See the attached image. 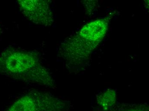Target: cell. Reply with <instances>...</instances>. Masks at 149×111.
<instances>
[{
    "label": "cell",
    "instance_id": "cell-1",
    "mask_svg": "<svg viewBox=\"0 0 149 111\" xmlns=\"http://www.w3.org/2000/svg\"><path fill=\"white\" fill-rule=\"evenodd\" d=\"M0 74L31 84L54 88L55 83L39 53L10 47L0 54Z\"/></svg>",
    "mask_w": 149,
    "mask_h": 111
},
{
    "label": "cell",
    "instance_id": "cell-2",
    "mask_svg": "<svg viewBox=\"0 0 149 111\" xmlns=\"http://www.w3.org/2000/svg\"><path fill=\"white\" fill-rule=\"evenodd\" d=\"M69 102L48 92L33 90L22 96L6 111H67Z\"/></svg>",
    "mask_w": 149,
    "mask_h": 111
},
{
    "label": "cell",
    "instance_id": "cell-3",
    "mask_svg": "<svg viewBox=\"0 0 149 111\" xmlns=\"http://www.w3.org/2000/svg\"><path fill=\"white\" fill-rule=\"evenodd\" d=\"M50 1L45 0H19L18 7L28 19L33 23L50 26L54 21Z\"/></svg>",
    "mask_w": 149,
    "mask_h": 111
},
{
    "label": "cell",
    "instance_id": "cell-4",
    "mask_svg": "<svg viewBox=\"0 0 149 111\" xmlns=\"http://www.w3.org/2000/svg\"><path fill=\"white\" fill-rule=\"evenodd\" d=\"M108 29V24L103 19H98L88 23L77 33L78 37L91 49L104 37Z\"/></svg>",
    "mask_w": 149,
    "mask_h": 111
},
{
    "label": "cell",
    "instance_id": "cell-5",
    "mask_svg": "<svg viewBox=\"0 0 149 111\" xmlns=\"http://www.w3.org/2000/svg\"><path fill=\"white\" fill-rule=\"evenodd\" d=\"M116 101V94L113 90H109L99 95L97 97L98 104L103 110H109L113 106Z\"/></svg>",
    "mask_w": 149,
    "mask_h": 111
},
{
    "label": "cell",
    "instance_id": "cell-6",
    "mask_svg": "<svg viewBox=\"0 0 149 111\" xmlns=\"http://www.w3.org/2000/svg\"><path fill=\"white\" fill-rule=\"evenodd\" d=\"M102 111H148V107L144 104H121Z\"/></svg>",
    "mask_w": 149,
    "mask_h": 111
},
{
    "label": "cell",
    "instance_id": "cell-7",
    "mask_svg": "<svg viewBox=\"0 0 149 111\" xmlns=\"http://www.w3.org/2000/svg\"><path fill=\"white\" fill-rule=\"evenodd\" d=\"M2 33V28L0 24V37H1V34Z\"/></svg>",
    "mask_w": 149,
    "mask_h": 111
}]
</instances>
